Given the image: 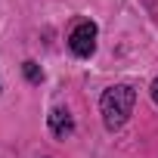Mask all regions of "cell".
<instances>
[{"instance_id": "1", "label": "cell", "mask_w": 158, "mask_h": 158, "mask_svg": "<svg viewBox=\"0 0 158 158\" xmlns=\"http://www.w3.org/2000/svg\"><path fill=\"white\" fill-rule=\"evenodd\" d=\"M133 102H136V90L130 84H115L109 87L102 96H99V112H102V124L109 130H121L133 112Z\"/></svg>"}, {"instance_id": "2", "label": "cell", "mask_w": 158, "mask_h": 158, "mask_svg": "<svg viewBox=\"0 0 158 158\" xmlns=\"http://www.w3.org/2000/svg\"><path fill=\"white\" fill-rule=\"evenodd\" d=\"M68 47H71L74 56H81V59L93 56V50H96V25L93 22H77L71 28V34H68Z\"/></svg>"}, {"instance_id": "3", "label": "cell", "mask_w": 158, "mask_h": 158, "mask_svg": "<svg viewBox=\"0 0 158 158\" xmlns=\"http://www.w3.org/2000/svg\"><path fill=\"white\" fill-rule=\"evenodd\" d=\"M47 124H50V130H53V136H71L74 133V118L68 115V109H53L50 115H47Z\"/></svg>"}, {"instance_id": "4", "label": "cell", "mask_w": 158, "mask_h": 158, "mask_svg": "<svg viewBox=\"0 0 158 158\" xmlns=\"http://www.w3.org/2000/svg\"><path fill=\"white\" fill-rule=\"evenodd\" d=\"M22 71H25V77H28L31 84H40V81H44V71H40V65H37V62H31V59L22 65Z\"/></svg>"}, {"instance_id": "5", "label": "cell", "mask_w": 158, "mask_h": 158, "mask_svg": "<svg viewBox=\"0 0 158 158\" xmlns=\"http://www.w3.org/2000/svg\"><path fill=\"white\" fill-rule=\"evenodd\" d=\"M152 99H155V106H158V77L152 81Z\"/></svg>"}]
</instances>
